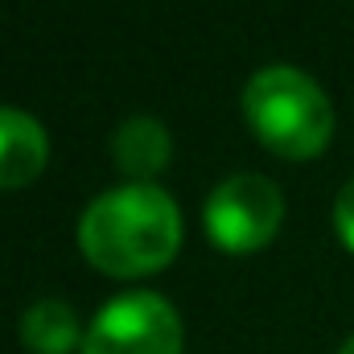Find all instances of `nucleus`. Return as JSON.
<instances>
[{
    "label": "nucleus",
    "mask_w": 354,
    "mask_h": 354,
    "mask_svg": "<svg viewBox=\"0 0 354 354\" xmlns=\"http://www.w3.org/2000/svg\"><path fill=\"white\" fill-rule=\"evenodd\" d=\"M338 354H354V338H351V342H346V346H342Z\"/></svg>",
    "instance_id": "nucleus-9"
},
{
    "label": "nucleus",
    "mask_w": 354,
    "mask_h": 354,
    "mask_svg": "<svg viewBox=\"0 0 354 354\" xmlns=\"http://www.w3.org/2000/svg\"><path fill=\"white\" fill-rule=\"evenodd\" d=\"M111 157H115V165L128 177L149 181V177H157L169 165L174 145H169V132H165L161 120H153V115H132V120H124V124L115 128V136H111Z\"/></svg>",
    "instance_id": "nucleus-6"
},
{
    "label": "nucleus",
    "mask_w": 354,
    "mask_h": 354,
    "mask_svg": "<svg viewBox=\"0 0 354 354\" xmlns=\"http://www.w3.org/2000/svg\"><path fill=\"white\" fill-rule=\"evenodd\" d=\"M46 161H50L46 128L21 107H0V189H21L37 181Z\"/></svg>",
    "instance_id": "nucleus-5"
},
{
    "label": "nucleus",
    "mask_w": 354,
    "mask_h": 354,
    "mask_svg": "<svg viewBox=\"0 0 354 354\" xmlns=\"http://www.w3.org/2000/svg\"><path fill=\"white\" fill-rule=\"evenodd\" d=\"M334 227H338L342 243L354 252V177L342 185V194H338V202H334Z\"/></svg>",
    "instance_id": "nucleus-8"
},
{
    "label": "nucleus",
    "mask_w": 354,
    "mask_h": 354,
    "mask_svg": "<svg viewBox=\"0 0 354 354\" xmlns=\"http://www.w3.org/2000/svg\"><path fill=\"white\" fill-rule=\"evenodd\" d=\"M83 354H181V317L157 292H124L95 313Z\"/></svg>",
    "instance_id": "nucleus-4"
},
{
    "label": "nucleus",
    "mask_w": 354,
    "mask_h": 354,
    "mask_svg": "<svg viewBox=\"0 0 354 354\" xmlns=\"http://www.w3.org/2000/svg\"><path fill=\"white\" fill-rule=\"evenodd\" d=\"M21 342L33 354H71L83 342L75 309L66 301H33L21 317Z\"/></svg>",
    "instance_id": "nucleus-7"
},
{
    "label": "nucleus",
    "mask_w": 354,
    "mask_h": 354,
    "mask_svg": "<svg viewBox=\"0 0 354 354\" xmlns=\"http://www.w3.org/2000/svg\"><path fill=\"white\" fill-rule=\"evenodd\" d=\"M280 218H284V194L264 174H231L206 198V231L231 256L268 248L272 235L280 231Z\"/></svg>",
    "instance_id": "nucleus-3"
},
{
    "label": "nucleus",
    "mask_w": 354,
    "mask_h": 354,
    "mask_svg": "<svg viewBox=\"0 0 354 354\" xmlns=\"http://www.w3.org/2000/svg\"><path fill=\"white\" fill-rule=\"evenodd\" d=\"M243 115L260 145L284 161L326 153L334 136V107L326 91L297 66H264L243 87Z\"/></svg>",
    "instance_id": "nucleus-2"
},
{
    "label": "nucleus",
    "mask_w": 354,
    "mask_h": 354,
    "mask_svg": "<svg viewBox=\"0 0 354 354\" xmlns=\"http://www.w3.org/2000/svg\"><path fill=\"white\" fill-rule=\"evenodd\" d=\"M79 248L107 276H153L181 248L177 202L153 181H132L99 194L79 223Z\"/></svg>",
    "instance_id": "nucleus-1"
}]
</instances>
